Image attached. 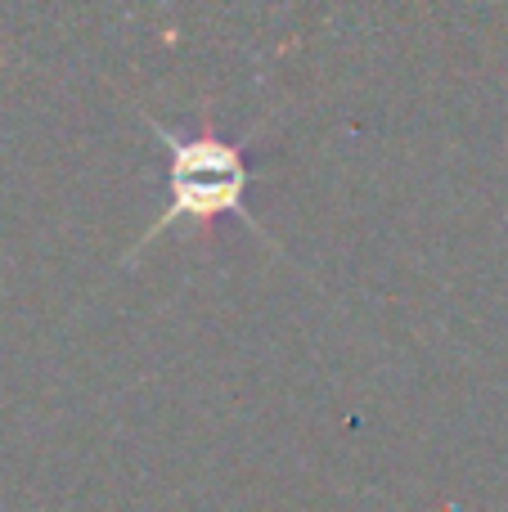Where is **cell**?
I'll list each match as a JSON object with an SVG mask.
<instances>
[{
  "mask_svg": "<svg viewBox=\"0 0 508 512\" xmlns=\"http://www.w3.org/2000/svg\"><path fill=\"white\" fill-rule=\"evenodd\" d=\"M252 171L243 149L198 135V140H171V207L167 221H212L216 212H243V189Z\"/></svg>",
  "mask_w": 508,
  "mask_h": 512,
  "instance_id": "1",
  "label": "cell"
}]
</instances>
